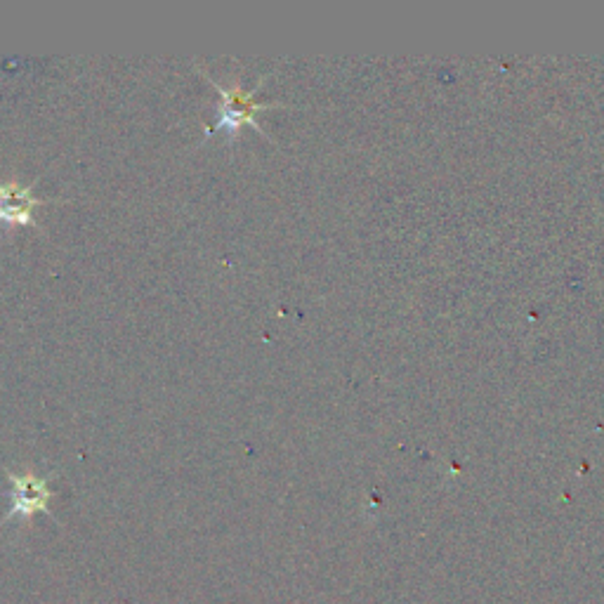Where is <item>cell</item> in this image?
<instances>
[{
	"label": "cell",
	"instance_id": "3957f363",
	"mask_svg": "<svg viewBox=\"0 0 604 604\" xmlns=\"http://www.w3.org/2000/svg\"><path fill=\"white\" fill-rule=\"evenodd\" d=\"M34 185L22 187L15 177H10V180H0V225H5L8 229L24 227V225L38 227L34 208L45 206V203L50 201L36 196Z\"/></svg>",
	"mask_w": 604,
	"mask_h": 604
},
{
	"label": "cell",
	"instance_id": "6da1fadb",
	"mask_svg": "<svg viewBox=\"0 0 604 604\" xmlns=\"http://www.w3.org/2000/svg\"><path fill=\"white\" fill-rule=\"evenodd\" d=\"M203 76H206V81H210L215 85V88H218L220 100H222L220 107H218V118H215L213 126L206 128V137L215 135V133H222V130H225L229 140H234V137L239 135L241 126H246V123H248V126H255V128H258V133H262L258 121H255V111L274 107V104L255 100L258 85H255L251 93H246V90L241 88L239 81H234L232 85H227V88H225V85H220L213 76H208L206 71H203Z\"/></svg>",
	"mask_w": 604,
	"mask_h": 604
},
{
	"label": "cell",
	"instance_id": "7a4b0ae2",
	"mask_svg": "<svg viewBox=\"0 0 604 604\" xmlns=\"http://www.w3.org/2000/svg\"><path fill=\"white\" fill-rule=\"evenodd\" d=\"M8 477L12 482V508L3 517V522L12 520V517L29 520L36 512H50L48 505L55 494H52L48 477H41L34 470H8Z\"/></svg>",
	"mask_w": 604,
	"mask_h": 604
}]
</instances>
